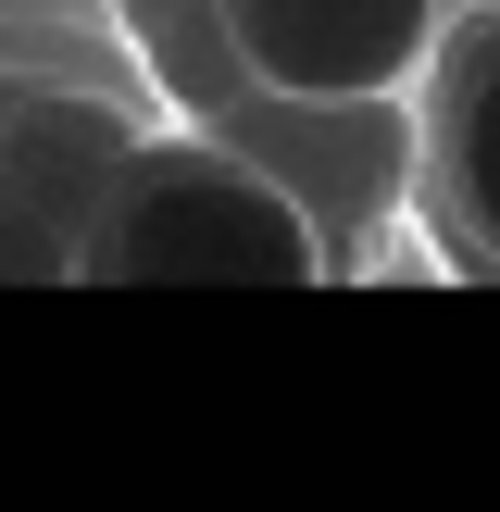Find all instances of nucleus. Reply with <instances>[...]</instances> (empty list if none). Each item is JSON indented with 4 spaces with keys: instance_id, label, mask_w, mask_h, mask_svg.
Instances as JSON below:
<instances>
[{
    "instance_id": "nucleus-1",
    "label": "nucleus",
    "mask_w": 500,
    "mask_h": 512,
    "mask_svg": "<svg viewBox=\"0 0 500 512\" xmlns=\"http://www.w3.org/2000/svg\"><path fill=\"white\" fill-rule=\"evenodd\" d=\"M100 288H313L325 238L288 175H263L225 138H138L88 225Z\"/></svg>"
},
{
    "instance_id": "nucleus-4",
    "label": "nucleus",
    "mask_w": 500,
    "mask_h": 512,
    "mask_svg": "<svg viewBox=\"0 0 500 512\" xmlns=\"http://www.w3.org/2000/svg\"><path fill=\"white\" fill-rule=\"evenodd\" d=\"M425 213L463 263L500 275V0L463 13L425 63Z\"/></svg>"
},
{
    "instance_id": "nucleus-3",
    "label": "nucleus",
    "mask_w": 500,
    "mask_h": 512,
    "mask_svg": "<svg viewBox=\"0 0 500 512\" xmlns=\"http://www.w3.org/2000/svg\"><path fill=\"white\" fill-rule=\"evenodd\" d=\"M138 163V125L113 100L13 88L0 125V188H13V275H88V225L113 200V175Z\"/></svg>"
},
{
    "instance_id": "nucleus-2",
    "label": "nucleus",
    "mask_w": 500,
    "mask_h": 512,
    "mask_svg": "<svg viewBox=\"0 0 500 512\" xmlns=\"http://www.w3.org/2000/svg\"><path fill=\"white\" fill-rule=\"evenodd\" d=\"M213 25H225V50H238L250 88L300 100V113L400 100L438 63V38H450L438 0H213Z\"/></svg>"
}]
</instances>
